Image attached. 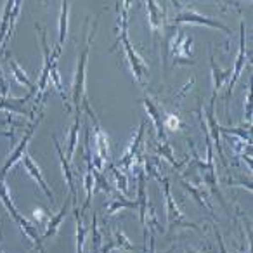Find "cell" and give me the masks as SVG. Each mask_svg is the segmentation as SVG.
Returning <instances> with one entry per match:
<instances>
[{
  "instance_id": "cell-23",
  "label": "cell",
  "mask_w": 253,
  "mask_h": 253,
  "mask_svg": "<svg viewBox=\"0 0 253 253\" xmlns=\"http://www.w3.org/2000/svg\"><path fill=\"white\" fill-rule=\"evenodd\" d=\"M182 184H184V187H186L187 191H189L191 194L194 196V200L198 201V203L201 205L203 208H208V211L211 213V217L215 218V213H213V208H211V205H210V201H208V194L205 193L203 189H200L198 186H193L191 182H187V180H184L182 179Z\"/></svg>"
},
{
  "instance_id": "cell-32",
  "label": "cell",
  "mask_w": 253,
  "mask_h": 253,
  "mask_svg": "<svg viewBox=\"0 0 253 253\" xmlns=\"http://www.w3.org/2000/svg\"><path fill=\"white\" fill-rule=\"evenodd\" d=\"M9 90H11V85H9V82L5 80L4 73H2V70H0V97L2 99L9 97Z\"/></svg>"
},
{
  "instance_id": "cell-28",
  "label": "cell",
  "mask_w": 253,
  "mask_h": 253,
  "mask_svg": "<svg viewBox=\"0 0 253 253\" xmlns=\"http://www.w3.org/2000/svg\"><path fill=\"white\" fill-rule=\"evenodd\" d=\"M115 250H126V252H135V246L132 245L130 241H128V238H126L125 234H123L122 231H118L116 229L115 231Z\"/></svg>"
},
{
  "instance_id": "cell-34",
  "label": "cell",
  "mask_w": 253,
  "mask_h": 253,
  "mask_svg": "<svg viewBox=\"0 0 253 253\" xmlns=\"http://www.w3.org/2000/svg\"><path fill=\"white\" fill-rule=\"evenodd\" d=\"M248 90H246V99H245V120L246 122H252V104H250V85L248 87Z\"/></svg>"
},
{
  "instance_id": "cell-13",
  "label": "cell",
  "mask_w": 253,
  "mask_h": 253,
  "mask_svg": "<svg viewBox=\"0 0 253 253\" xmlns=\"http://www.w3.org/2000/svg\"><path fill=\"white\" fill-rule=\"evenodd\" d=\"M23 165H25V169H26V172L30 173V175L35 179V182L40 186V189L45 193V196L49 198L50 201H54V193L50 191V187L47 186V182H45V179H43V173H42V170H40V167L37 165L35 162H33V158L28 155V153H25V156H23Z\"/></svg>"
},
{
  "instance_id": "cell-38",
  "label": "cell",
  "mask_w": 253,
  "mask_h": 253,
  "mask_svg": "<svg viewBox=\"0 0 253 253\" xmlns=\"http://www.w3.org/2000/svg\"><path fill=\"white\" fill-rule=\"evenodd\" d=\"M186 253H198V252H194V250H191V248H186Z\"/></svg>"
},
{
  "instance_id": "cell-1",
  "label": "cell",
  "mask_w": 253,
  "mask_h": 253,
  "mask_svg": "<svg viewBox=\"0 0 253 253\" xmlns=\"http://www.w3.org/2000/svg\"><path fill=\"white\" fill-rule=\"evenodd\" d=\"M116 5H118V7H116V11H118V28H116V35L118 37H116V42L113 43V47L109 49V52H113V50L122 43L123 50H125L126 61H128V66H130L135 82L144 87L149 68H148V64H146V61L141 57V54L134 49L132 42L128 40V11H130L132 2H123V4L122 2H118Z\"/></svg>"
},
{
  "instance_id": "cell-2",
  "label": "cell",
  "mask_w": 253,
  "mask_h": 253,
  "mask_svg": "<svg viewBox=\"0 0 253 253\" xmlns=\"http://www.w3.org/2000/svg\"><path fill=\"white\" fill-rule=\"evenodd\" d=\"M0 200H2L4 207L7 208V211H9V215H11V218L16 222V224H18V227L21 229L23 234H25L26 238H28L30 241H32L33 245L37 246V250H39L40 253H45L42 236L39 234V231H37L35 225H33L30 220H26V218L23 217L21 213H19L18 208L14 207V203H12V198H11V193H9L7 186H5V182L2 179H0Z\"/></svg>"
},
{
  "instance_id": "cell-27",
  "label": "cell",
  "mask_w": 253,
  "mask_h": 253,
  "mask_svg": "<svg viewBox=\"0 0 253 253\" xmlns=\"http://www.w3.org/2000/svg\"><path fill=\"white\" fill-rule=\"evenodd\" d=\"M101 246H102V234L99 231L97 215L94 211V218H92V253H101Z\"/></svg>"
},
{
  "instance_id": "cell-31",
  "label": "cell",
  "mask_w": 253,
  "mask_h": 253,
  "mask_svg": "<svg viewBox=\"0 0 253 253\" xmlns=\"http://www.w3.org/2000/svg\"><path fill=\"white\" fill-rule=\"evenodd\" d=\"M180 125H182V123H180L179 116H175V115L165 116V128H169V130H179Z\"/></svg>"
},
{
  "instance_id": "cell-25",
  "label": "cell",
  "mask_w": 253,
  "mask_h": 253,
  "mask_svg": "<svg viewBox=\"0 0 253 253\" xmlns=\"http://www.w3.org/2000/svg\"><path fill=\"white\" fill-rule=\"evenodd\" d=\"M144 172H148L149 175H151L153 179L158 180L160 184H162L163 179H165V177L162 175V162H160L158 156H151V158L146 156L144 158Z\"/></svg>"
},
{
  "instance_id": "cell-22",
  "label": "cell",
  "mask_w": 253,
  "mask_h": 253,
  "mask_svg": "<svg viewBox=\"0 0 253 253\" xmlns=\"http://www.w3.org/2000/svg\"><path fill=\"white\" fill-rule=\"evenodd\" d=\"M122 208H130V210H135V208H137V201H130V200H126L122 193H115L111 196V203L108 205V215L116 213V211L122 210Z\"/></svg>"
},
{
  "instance_id": "cell-14",
  "label": "cell",
  "mask_w": 253,
  "mask_h": 253,
  "mask_svg": "<svg viewBox=\"0 0 253 253\" xmlns=\"http://www.w3.org/2000/svg\"><path fill=\"white\" fill-rule=\"evenodd\" d=\"M52 142H54V148H56L57 155H59V162H61V169H63V172H64V179H66V184H68V187H70L71 200H73V208H77L78 207V193H77V187H75V182H73V172H71V169H70V162H68V158L64 156L63 148L59 146V142H57L56 137H52Z\"/></svg>"
},
{
  "instance_id": "cell-18",
  "label": "cell",
  "mask_w": 253,
  "mask_h": 253,
  "mask_svg": "<svg viewBox=\"0 0 253 253\" xmlns=\"http://www.w3.org/2000/svg\"><path fill=\"white\" fill-rule=\"evenodd\" d=\"M68 207H70V203H68V200L63 203V207H61V210L57 211V213L50 215L49 222L45 224V232H43L42 239H49L52 238V236L57 234V231H59L61 224L64 222V218H66V213H68Z\"/></svg>"
},
{
  "instance_id": "cell-5",
  "label": "cell",
  "mask_w": 253,
  "mask_h": 253,
  "mask_svg": "<svg viewBox=\"0 0 253 253\" xmlns=\"http://www.w3.org/2000/svg\"><path fill=\"white\" fill-rule=\"evenodd\" d=\"M37 32L40 35V42H42V52H43V64H42V71H40V77H39V87H37V101L35 104L40 102V95L45 94L47 90V85H49V75H50V68H52V63L59 57V54L56 50H50L49 43H47V33L43 28H40L37 25Z\"/></svg>"
},
{
  "instance_id": "cell-8",
  "label": "cell",
  "mask_w": 253,
  "mask_h": 253,
  "mask_svg": "<svg viewBox=\"0 0 253 253\" xmlns=\"http://www.w3.org/2000/svg\"><path fill=\"white\" fill-rule=\"evenodd\" d=\"M42 118H43V115L40 113V115H37V118H32V123L28 125V128H26V132H25V135H23V139H21V142L18 144V148L14 149V151L11 153V156L7 158V162L4 163V167L0 169V179L4 180L5 179V175H7V172L12 169V167L16 165V163L19 162V160H23V156H25V153H26V148H28V142H30V139L33 137V134H35V130H37V126L42 123Z\"/></svg>"
},
{
  "instance_id": "cell-7",
  "label": "cell",
  "mask_w": 253,
  "mask_h": 253,
  "mask_svg": "<svg viewBox=\"0 0 253 253\" xmlns=\"http://www.w3.org/2000/svg\"><path fill=\"white\" fill-rule=\"evenodd\" d=\"M21 5H23L21 2H12V0L5 2L4 14H2V19H0V52L5 49L12 33H14L16 21H18V14L21 11Z\"/></svg>"
},
{
  "instance_id": "cell-10",
  "label": "cell",
  "mask_w": 253,
  "mask_h": 253,
  "mask_svg": "<svg viewBox=\"0 0 253 253\" xmlns=\"http://www.w3.org/2000/svg\"><path fill=\"white\" fill-rule=\"evenodd\" d=\"M173 23H175V25H179V23H191V25L210 26V28L222 30V32H225L227 35H232L231 28H229L227 25H224L222 21H218V19H215V18H208V16H203L196 11H191V9L177 12L175 18H173Z\"/></svg>"
},
{
  "instance_id": "cell-21",
  "label": "cell",
  "mask_w": 253,
  "mask_h": 253,
  "mask_svg": "<svg viewBox=\"0 0 253 253\" xmlns=\"http://www.w3.org/2000/svg\"><path fill=\"white\" fill-rule=\"evenodd\" d=\"M80 118H82V111H75V120L71 123L70 128V139H68V162H71L77 151V144H78V134H80Z\"/></svg>"
},
{
  "instance_id": "cell-35",
  "label": "cell",
  "mask_w": 253,
  "mask_h": 253,
  "mask_svg": "<svg viewBox=\"0 0 253 253\" xmlns=\"http://www.w3.org/2000/svg\"><path fill=\"white\" fill-rule=\"evenodd\" d=\"M215 236H217V241H218V248H220V253H227V248H225V245H224V239H222V236H220V232L215 229Z\"/></svg>"
},
{
  "instance_id": "cell-6",
  "label": "cell",
  "mask_w": 253,
  "mask_h": 253,
  "mask_svg": "<svg viewBox=\"0 0 253 253\" xmlns=\"http://www.w3.org/2000/svg\"><path fill=\"white\" fill-rule=\"evenodd\" d=\"M169 52L172 54L173 66L177 64H194L193 61V39L186 35L184 30H177V35L169 43Z\"/></svg>"
},
{
  "instance_id": "cell-16",
  "label": "cell",
  "mask_w": 253,
  "mask_h": 253,
  "mask_svg": "<svg viewBox=\"0 0 253 253\" xmlns=\"http://www.w3.org/2000/svg\"><path fill=\"white\" fill-rule=\"evenodd\" d=\"M146 7H148V12H149V28L153 30L155 33H163L165 32V16H167V11L158 4V2H146Z\"/></svg>"
},
{
  "instance_id": "cell-19",
  "label": "cell",
  "mask_w": 253,
  "mask_h": 253,
  "mask_svg": "<svg viewBox=\"0 0 253 253\" xmlns=\"http://www.w3.org/2000/svg\"><path fill=\"white\" fill-rule=\"evenodd\" d=\"M68 12H70V2L63 0L61 2V14H59V39H57V47H56L57 54L63 52V47L68 39Z\"/></svg>"
},
{
  "instance_id": "cell-37",
  "label": "cell",
  "mask_w": 253,
  "mask_h": 253,
  "mask_svg": "<svg viewBox=\"0 0 253 253\" xmlns=\"http://www.w3.org/2000/svg\"><path fill=\"white\" fill-rule=\"evenodd\" d=\"M148 253H155V239H153V236H151V252Z\"/></svg>"
},
{
  "instance_id": "cell-36",
  "label": "cell",
  "mask_w": 253,
  "mask_h": 253,
  "mask_svg": "<svg viewBox=\"0 0 253 253\" xmlns=\"http://www.w3.org/2000/svg\"><path fill=\"white\" fill-rule=\"evenodd\" d=\"M0 137H7L11 141H14V132H7V130H0Z\"/></svg>"
},
{
  "instance_id": "cell-12",
  "label": "cell",
  "mask_w": 253,
  "mask_h": 253,
  "mask_svg": "<svg viewBox=\"0 0 253 253\" xmlns=\"http://www.w3.org/2000/svg\"><path fill=\"white\" fill-rule=\"evenodd\" d=\"M142 104H144L149 118L153 120V123H155V126H156L158 142H169V137H167V132H165V115H163V111L158 108V104H156L151 97H148V95L142 99Z\"/></svg>"
},
{
  "instance_id": "cell-29",
  "label": "cell",
  "mask_w": 253,
  "mask_h": 253,
  "mask_svg": "<svg viewBox=\"0 0 253 253\" xmlns=\"http://www.w3.org/2000/svg\"><path fill=\"white\" fill-rule=\"evenodd\" d=\"M156 148H158V151L165 156L167 162L172 163V167H175V169H180V167H182V163L175 162V158H173V153H172V148H170L169 142H158V146H156Z\"/></svg>"
},
{
  "instance_id": "cell-17",
  "label": "cell",
  "mask_w": 253,
  "mask_h": 253,
  "mask_svg": "<svg viewBox=\"0 0 253 253\" xmlns=\"http://www.w3.org/2000/svg\"><path fill=\"white\" fill-rule=\"evenodd\" d=\"M32 95L33 94H28V95H25V97H19V99H16V97L2 99V97H0V109L7 111V115H23V116H26V115H28V111H26V108H25V102H28Z\"/></svg>"
},
{
  "instance_id": "cell-15",
  "label": "cell",
  "mask_w": 253,
  "mask_h": 253,
  "mask_svg": "<svg viewBox=\"0 0 253 253\" xmlns=\"http://www.w3.org/2000/svg\"><path fill=\"white\" fill-rule=\"evenodd\" d=\"M144 134H146V120H142L137 134H135V137H134V141L130 142V148L126 149V153L122 156V160H120V165H122L125 170L132 169V162H134L135 156H137V151H139V148H141V144H142Z\"/></svg>"
},
{
  "instance_id": "cell-30",
  "label": "cell",
  "mask_w": 253,
  "mask_h": 253,
  "mask_svg": "<svg viewBox=\"0 0 253 253\" xmlns=\"http://www.w3.org/2000/svg\"><path fill=\"white\" fill-rule=\"evenodd\" d=\"M109 169H111L113 175H115V179H116V187H118V191H120V193H123V194H126V193H128V187H126L125 175H123V173L120 172V170L116 169V167L113 165L111 162H109Z\"/></svg>"
},
{
  "instance_id": "cell-39",
  "label": "cell",
  "mask_w": 253,
  "mask_h": 253,
  "mask_svg": "<svg viewBox=\"0 0 253 253\" xmlns=\"http://www.w3.org/2000/svg\"><path fill=\"white\" fill-rule=\"evenodd\" d=\"M0 253H4V252H2V248H0Z\"/></svg>"
},
{
  "instance_id": "cell-20",
  "label": "cell",
  "mask_w": 253,
  "mask_h": 253,
  "mask_svg": "<svg viewBox=\"0 0 253 253\" xmlns=\"http://www.w3.org/2000/svg\"><path fill=\"white\" fill-rule=\"evenodd\" d=\"M210 63H211V80H213V94L211 95H218V90H222L224 84L231 78L232 70H220L217 61H215L213 54H211V57H210Z\"/></svg>"
},
{
  "instance_id": "cell-26",
  "label": "cell",
  "mask_w": 253,
  "mask_h": 253,
  "mask_svg": "<svg viewBox=\"0 0 253 253\" xmlns=\"http://www.w3.org/2000/svg\"><path fill=\"white\" fill-rule=\"evenodd\" d=\"M75 220H77V253H84V243H85V231L84 227V218L78 210V207L75 208Z\"/></svg>"
},
{
  "instance_id": "cell-4",
  "label": "cell",
  "mask_w": 253,
  "mask_h": 253,
  "mask_svg": "<svg viewBox=\"0 0 253 253\" xmlns=\"http://www.w3.org/2000/svg\"><path fill=\"white\" fill-rule=\"evenodd\" d=\"M163 191H165V201H167V224H169V229L173 231V229H179V227H187V229H200L194 222L187 220V217L182 213L179 207H177L175 200L172 196V191H170V182L169 179H163L162 182Z\"/></svg>"
},
{
  "instance_id": "cell-9",
  "label": "cell",
  "mask_w": 253,
  "mask_h": 253,
  "mask_svg": "<svg viewBox=\"0 0 253 253\" xmlns=\"http://www.w3.org/2000/svg\"><path fill=\"white\" fill-rule=\"evenodd\" d=\"M246 64H248V52H246V28H245V23H241V25H239V52L234 61V70H232V75H231V78H229L227 94H225V101L227 102H229V99H231L232 88H234V85L238 84L239 77H241Z\"/></svg>"
},
{
  "instance_id": "cell-3",
  "label": "cell",
  "mask_w": 253,
  "mask_h": 253,
  "mask_svg": "<svg viewBox=\"0 0 253 253\" xmlns=\"http://www.w3.org/2000/svg\"><path fill=\"white\" fill-rule=\"evenodd\" d=\"M95 30H97V21L94 23L92 30L87 33V42L85 45L80 49L78 54V66H77V73H75V80H73V106L75 111H82V101H84L85 95V77H87V63H88V52H90V45L92 40H94Z\"/></svg>"
},
{
  "instance_id": "cell-33",
  "label": "cell",
  "mask_w": 253,
  "mask_h": 253,
  "mask_svg": "<svg viewBox=\"0 0 253 253\" xmlns=\"http://www.w3.org/2000/svg\"><path fill=\"white\" fill-rule=\"evenodd\" d=\"M33 217H35V220L40 222V224H43V222L47 224L50 218V213L47 210H43V208H37V210L33 211Z\"/></svg>"
},
{
  "instance_id": "cell-11",
  "label": "cell",
  "mask_w": 253,
  "mask_h": 253,
  "mask_svg": "<svg viewBox=\"0 0 253 253\" xmlns=\"http://www.w3.org/2000/svg\"><path fill=\"white\" fill-rule=\"evenodd\" d=\"M215 102H217V95H211V101L208 104V109H207V122H208V135L210 139L215 141V148H217V153L220 156V162L224 163L225 170H229V163H227V158H225L224 151H222V141H220V125L217 123L215 120Z\"/></svg>"
},
{
  "instance_id": "cell-24",
  "label": "cell",
  "mask_w": 253,
  "mask_h": 253,
  "mask_svg": "<svg viewBox=\"0 0 253 253\" xmlns=\"http://www.w3.org/2000/svg\"><path fill=\"white\" fill-rule=\"evenodd\" d=\"M9 66H11V71H12V75H14L16 80H18L21 85H26V87L30 88V94H37V87L33 85V82L28 78V75L21 70V66L16 63V59H9Z\"/></svg>"
}]
</instances>
